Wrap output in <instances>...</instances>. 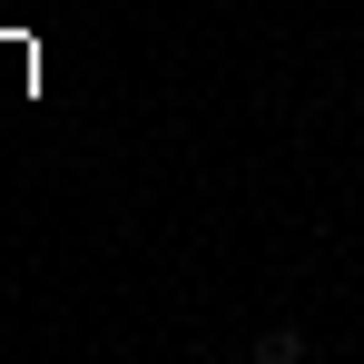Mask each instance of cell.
<instances>
[{
  "label": "cell",
  "instance_id": "cell-1",
  "mask_svg": "<svg viewBox=\"0 0 364 364\" xmlns=\"http://www.w3.org/2000/svg\"><path fill=\"white\" fill-rule=\"evenodd\" d=\"M256 355H266V364H296L305 335H296V325H266V335H256Z\"/></svg>",
  "mask_w": 364,
  "mask_h": 364
}]
</instances>
